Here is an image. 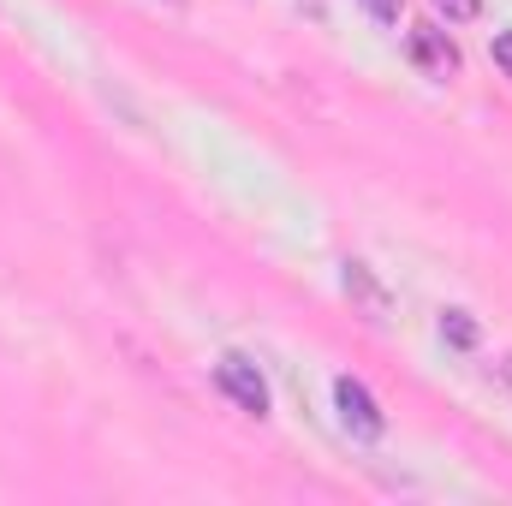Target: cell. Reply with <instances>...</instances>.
Returning <instances> with one entry per match:
<instances>
[{
  "label": "cell",
  "instance_id": "6da1fadb",
  "mask_svg": "<svg viewBox=\"0 0 512 506\" xmlns=\"http://www.w3.org/2000/svg\"><path fill=\"white\" fill-rule=\"evenodd\" d=\"M334 405H340V423H346L358 441H382V435H387L382 405H376V393H370L358 376H340V381H334Z\"/></svg>",
  "mask_w": 512,
  "mask_h": 506
},
{
  "label": "cell",
  "instance_id": "7a4b0ae2",
  "mask_svg": "<svg viewBox=\"0 0 512 506\" xmlns=\"http://www.w3.org/2000/svg\"><path fill=\"white\" fill-rule=\"evenodd\" d=\"M215 387H221L239 411H251V417L268 411V381L256 376L251 358H221V364H215Z\"/></svg>",
  "mask_w": 512,
  "mask_h": 506
},
{
  "label": "cell",
  "instance_id": "3957f363",
  "mask_svg": "<svg viewBox=\"0 0 512 506\" xmlns=\"http://www.w3.org/2000/svg\"><path fill=\"white\" fill-rule=\"evenodd\" d=\"M411 60H417L423 72H435V78H453V72H459V48H453L441 30H411Z\"/></svg>",
  "mask_w": 512,
  "mask_h": 506
},
{
  "label": "cell",
  "instance_id": "277c9868",
  "mask_svg": "<svg viewBox=\"0 0 512 506\" xmlns=\"http://www.w3.org/2000/svg\"><path fill=\"white\" fill-rule=\"evenodd\" d=\"M346 292L364 304V316H370V322H387V286L376 280V268H370V262H346Z\"/></svg>",
  "mask_w": 512,
  "mask_h": 506
},
{
  "label": "cell",
  "instance_id": "5b68a950",
  "mask_svg": "<svg viewBox=\"0 0 512 506\" xmlns=\"http://www.w3.org/2000/svg\"><path fill=\"white\" fill-rule=\"evenodd\" d=\"M441 334H447V346H459V352L477 346V322H471L465 310H447V316H441Z\"/></svg>",
  "mask_w": 512,
  "mask_h": 506
},
{
  "label": "cell",
  "instance_id": "8992f818",
  "mask_svg": "<svg viewBox=\"0 0 512 506\" xmlns=\"http://www.w3.org/2000/svg\"><path fill=\"white\" fill-rule=\"evenodd\" d=\"M429 6H435V12H447L453 24H471V18L483 12V0H429Z\"/></svg>",
  "mask_w": 512,
  "mask_h": 506
},
{
  "label": "cell",
  "instance_id": "52a82bcc",
  "mask_svg": "<svg viewBox=\"0 0 512 506\" xmlns=\"http://www.w3.org/2000/svg\"><path fill=\"white\" fill-rule=\"evenodd\" d=\"M489 60H495V66L512 78V30H495V42H489Z\"/></svg>",
  "mask_w": 512,
  "mask_h": 506
},
{
  "label": "cell",
  "instance_id": "ba28073f",
  "mask_svg": "<svg viewBox=\"0 0 512 506\" xmlns=\"http://www.w3.org/2000/svg\"><path fill=\"white\" fill-rule=\"evenodd\" d=\"M364 6H370V18H382V24L399 18V0H364Z\"/></svg>",
  "mask_w": 512,
  "mask_h": 506
},
{
  "label": "cell",
  "instance_id": "9c48e42d",
  "mask_svg": "<svg viewBox=\"0 0 512 506\" xmlns=\"http://www.w3.org/2000/svg\"><path fill=\"white\" fill-rule=\"evenodd\" d=\"M495 376H501V387L512 393V352H507V358H495Z\"/></svg>",
  "mask_w": 512,
  "mask_h": 506
}]
</instances>
